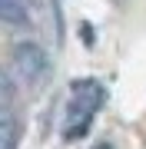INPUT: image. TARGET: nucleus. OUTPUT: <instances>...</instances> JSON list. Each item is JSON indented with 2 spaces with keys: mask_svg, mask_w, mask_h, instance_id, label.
I'll list each match as a JSON object with an SVG mask.
<instances>
[{
  "mask_svg": "<svg viewBox=\"0 0 146 149\" xmlns=\"http://www.w3.org/2000/svg\"><path fill=\"white\" fill-rule=\"evenodd\" d=\"M106 93L96 80H76L73 83V93H70V103H66V119H63V139H80L83 133L90 129L96 109L103 106Z\"/></svg>",
  "mask_w": 146,
  "mask_h": 149,
  "instance_id": "nucleus-1",
  "label": "nucleus"
},
{
  "mask_svg": "<svg viewBox=\"0 0 146 149\" xmlns=\"http://www.w3.org/2000/svg\"><path fill=\"white\" fill-rule=\"evenodd\" d=\"M47 53L37 47V43H20V47L13 50V73L20 76L23 83H37L40 76H47Z\"/></svg>",
  "mask_w": 146,
  "mask_h": 149,
  "instance_id": "nucleus-2",
  "label": "nucleus"
},
{
  "mask_svg": "<svg viewBox=\"0 0 146 149\" xmlns=\"http://www.w3.org/2000/svg\"><path fill=\"white\" fill-rule=\"evenodd\" d=\"M0 149H17V119L10 106V80L3 83V106H0Z\"/></svg>",
  "mask_w": 146,
  "mask_h": 149,
  "instance_id": "nucleus-3",
  "label": "nucleus"
},
{
  "mask_svg": "<svg viewBox=\"0 0 146 149\" xmlns=\"http://www.w3.org/2000/svg\"><path fill=\"white\" fill-rule=\"evenodd\" d=\"M0 17L10 27H23L30 17V0H0Z\"/></svg>",
  "mask_w": 146,
  "mask_h": 149,
  "instance_id": "nucleus-4",
  "label": "nucleus"
},
{
  "mask_svg": "<svg viewBox=\"0 0 146 149\" xmlns=\"http://www.w3.org/2000/svg\"><path fill=\"white\" fill-rule=\"evenodd\" d=\"M93 149H113V146H106V143H100V146H93Z\"/></svg>",
  "mask_w": 146,
  "mask_h": 149,
  "instance_id": "nucleus-5",
  "label": "nucleus"
}]
</instances>
